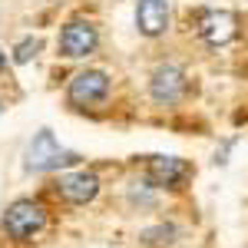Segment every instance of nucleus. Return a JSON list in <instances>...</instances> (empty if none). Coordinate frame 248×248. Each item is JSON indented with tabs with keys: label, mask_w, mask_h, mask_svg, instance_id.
Returning <instances> with one entry per match:
<instances>
[{
	"label": "nucleus",
	"mask_w": 248,
	"mask_h": 248,
	"mask_svg": "<svg viewBox=\"0 0 248 248\" xmlns=\"http://www.w3.org/2000/svg\"><path fill=\"white\" fill-rule=\"evenodd\" d=\"M0 109H3V106H0Z\"/></svg>",
	"instance_id": "nucleus-12"
},
{
	"label": "nucleus",
	"mask_w": 248,
	"mask_h": 248,
	"mask_svg": "<svg viewBox=\"0 0 248 248\" xmlns=\"http://www.w3.org/2000/svg\"><path fill=\"white\" fill-rule=\"evenodd\" d=\"M43 225H46V209L40 202H33V199H20L3 212V232L10 238H17V242L33 238Z\"/></svg>",
	"instance_id": "nucleus-1"
},
{
	"label": "nucleus",
	"mask_w": 248,
	"mask_h": 248,
	"mask_svg": "<svg viewBox=\"0 0 248 248\" xmlns=\"http://www.w3.org/2000/svg\"><path fill=\"white\" fill-rule=\"evenodd\" d=\"M99 43V33L90 20H70L60 33V53L66 60H79V57H90Z\"/></svg>",
	"instance_id": "nucleus-5"
},
{
	"label": "nucleus",
	"mask_w": 248,
	"mask_h": 248,
	"mask_svg": "<svg viewBox=\"0 0 248 248\" xmlns=\"http://www.w3.org/2000/svg\"><path fill=\"white\" fill-rule=\"evenodd\" d=\"M136 27L146 37H159L169 27V3L166 0H139L136 3Z\"/></svg>",
	"instance_id": "nucleus-9"
},
{
	"label": "nucleus",
	"mask_w": 248,
	"mask_h": 248,
	"mask_svg": "<svg viewBox=\"0 0 248 248\" xmlns=\"http://www.w3.org/2000/svg\"><path fill=\"white\" fill-rule=\"evenodd\" d=\"M57 192L66 202H73V205H86V202H93L96 192H99V179L86 169L83 172H66V175H60Z\"/></svg>",
	"instance_id": "nucleus-7"
},
{
	"label": "nucleus",
	"mask_w": 248,
	"mask_h": 248,
	"mask_svg": "<svg viewBox=\"0 0 248 248\" xmlns=\"http://www.w3.org/2000/svg\"><path fill=\"white\" fill-rule=\"evenodd\" d=\"M77 162H79V155L63 149L53 139V133H46V129H40L37 139L27 149V169H33V172H50V169H60V166H77Z\"/></svg>",
	"instance_id": "nucleus-2"
},
{
	"label": "nucleus",
	"mask_w": 248,
	"mask_h": 248,
	"mask_svg": "<svg viewBox=\"0 0 248 248\" xmlns=\"http://www.w3.org/2000/svg\"><path fill=\"white\" fill-rule=\"evenodd\" d=\"M37 53H40V40L37 37H27L17 50H14V63H30Z\"/></svg>",
	"instance_id": "nucleus-10"
},
{
	"label": "nucleus",
	"mask_w": 248,
	"mask_h": 248,
	"mask_svg": "<svg viewBox=\"0 0 248 248\" xmlns=\"http://www.w3.org/2000/svg\"><path fill=\"white\" fill-rule=\"evenodd\" d=\"M153 99L155 103H166V106H172L175 99H182V93H186V73L179 70V66H172V63H166V66H159L153 73Z\"/></svg>",
	"instance_id": "nucleus-8"
},
{
	"label": "nucleus",
	"mask_w": 248,
	"mask_h": 248,
	"mask_svg": "<svg viewBox=\"0 0 248 248\" xmlns=\"http://www.w3.org/2000/svg\"><path fill=\"white\" fill-rule=\"evenodd\" d=\"M3 66H7V60H3V53H0V77H3Z\"/></svg>",
	"instance_id": "nucleus-11"
},
{
	"label": "nucleus",
	"mask_w": 248,
	"mask_h": 248,
	"mask_svg": "<svg viewBox=\"0 0 248 248\" xmlns=\"http://www.w3.org/2000/svg\"><path fill=\"white\" fill-rule=\"evenodd\" d=\"M146 175H149L153 186H169V189H175V186H182L192 175V166L186 159H179V155H153L149 166H146Z\"/></svg>",
	"instance_id": "nucleus-6"
},
{
	"label": "nucleus",
	"mask_w": 248,
	"mask_h": 248,
	"mask_svg": "<svg viewBox=\"0 0 248 248\" xmlns=\"http://www.w3.org/2000/svg\"><path fill=\"white\" fill-rule=\"evenodd\" d=\"M109 93V77L103 73V70H83L77 77L70 79V90H66V99H70V106H93L99 99H106Z\"/></svg>",
	"instance_id": "nucleus-4"
},
{
	"label": "nucleus",
	"mask_w": 248,
	"mask_h": 248,
	"mask_svg": "<svg viewBox=\"0 0 248 248\" xmlns=\"http://www.w3.org/2000/svg\"><path fill=\"white\" fill-rule=\"evenodd\" d=\"M195 30L199 37L212 43V46H225L238 37V20L232 10H202L199 20H195Z\"/></svg>",
	"instance_id": "nucleus-3"
}]
</instances>
